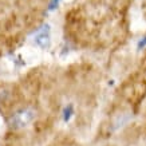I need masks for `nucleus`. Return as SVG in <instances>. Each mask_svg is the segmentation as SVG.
Listing matches in <instances>:
<instances>
[{
  "label": "nucleus",
  "instance_id": "7ed1b4c3",
  "mask_svg": "<svg viewBox=\"0 0 146 146\" xmlns=\"http://www.w3.org/2000/svg\"><path fill=\"white\" fill-rule=\"evenodd\" d=\"M74 115V106L72 105H67V106H64V109H63L62 111V118H63V122H68V121L71 119V117Z\"/></svg>",
  "mask_w": 146,
  "mask_h": 146
},
{
  "label": "nucleus",
  "instance_id": "39448f33",
  "mask_svg": "<svg viewBox=\"0 0 146 146\" xmlns=\"http://www.w3.org/2000/svg\"><path fill=\"white\" fill-rule=\"evenodd\" d=\"M143 48H146V35L142 36L137 43V50L138 51H141V50H143Z\"/></svg>",
  "mask_w": 146,
  "mask_h": 146
},
{
  "label": "nucleus",
  "instance_id": "20e7f679",
  "mask_svg": "<svg viewBox=\"0 0 146 146\" xmlns=\"http://www.w3.org/2000/svg\"><path fill=\"white\" fill-rule=\"evenodd\" d=\"M59 4H60V0H50L47 11H48V12H52V11H55V9L59 7Z\"/></svg>",
  "mask_w": 146,
  "mask_h": 146
},
{
  "label": "nucleus",
  "instance_id": "f03ea898",
  "mask_svg": "<svg viewBox=\"0 0 146 146\" xmlns=\"http://www.w3.org/2000/svg\"><path fill=\"white\" fill-rule=\"evenodd\" d=\"M34 43L39 48L47 50L51 44V26L48 23H44L43 26L38 28V31L34 35Z\"/></svg>",
  "mask_w": 146,
  "mask_h": 146
},
{
  "label": "nucleus",
  "instance_id": "f257e3e1",
  "mask_svg": "<svg viewBox=\"0 0 146 146\" xmlns=\"http://www.w3.org/2000/svg\"><path fill=\"white\" fill-rule=\"evenodd\" d=\"M35 117V111L32 109H23V110H19L18 113L11 117L9 119V126L12 129H23L28 126V125L32 122Z\"/></svg>",
  "mask_w": 146,
  "mask_h": 146
}]
</instances>
